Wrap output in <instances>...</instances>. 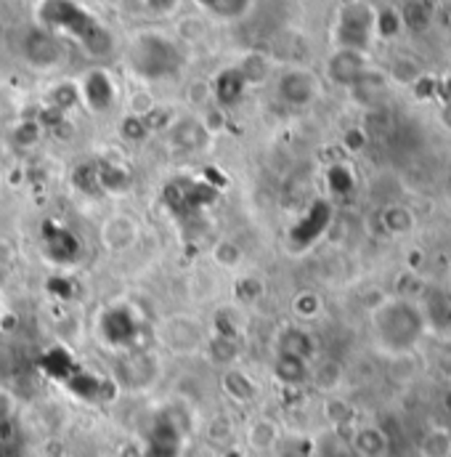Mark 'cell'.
<instances>
[{
	"mask_svg": "<svg viewBox=\"0 0 451 457\" xmlns=\"http://www.w3.org/2000/svg\"><path fill=\"white\" fill-rule=\"evenodd\" d=\"M127 62L141 78H165L178 67V51L176 43L160 32H144L133 40V48L127 51Z\"/></svg>",
	"mask_w": 451,
	"mask_h": 457,
	"instance_id": "1",
	"label": "cell"
},
{
	"mask_svg": "<svg viewBox=\"0 0 451 457\" xmlns=\"http://www.w3.org/2000/svg\"><path fill=\"white\" fill-rule=\"evenodd\" d=\"M417 314H420V312H414V309H412L409 303H404V301H390V303H385V306H380V309L374 312V322H377L380 338H382V343H385L390 351L401 353V351L412 348L414 341L420 338L422 322H420Z\"/></svg>",
	"mask_w": 451,
	"mask_h": 457,
	"instance_id": "2",
	"label": "cell"
},
{
	"mask_svg": "<svg viewBox=\"0 0 451 457\" xmlns=\"http://www.w3.org/2000/svg\"><path fill=\"white\" fill-rule=\"evenodd\" d=\"M372 32H374V11L366 3H350L340 11V48L364 51Z\"/></svg>",
	"mask_w": 451,
	"mask_h": 457,
	"instance_id": "3",
	"label": "cell"
},
{
	"mask_svg": "<svg viewBox=\"0 0 451 457\" xmlns=\"http://www.w3.org/2000/svg\"><path fill=\"white\" fill-rule=\"evenodd\" d=\"M276 94L290 107H308L319 96V80L308 70H287L279 75Z\"/></svg>",
	"mask_w": 451,
	"mask_h": 457,
	"instance_id": "4",
	"label": "cell"
},
{
	"mask_svg": "<svg viewBox=\"0 0 451 457\" xmlns=\"http://www.w3.org/2000/svg\"><path fill=\"white\" fill-rule=\"evenodd\" d=\"M157 341L173 353H192L202 343V328L186 317H173L157 328Z\"/></svg>",
	"mask_w": 451,
	"mask_h": 457,
	"instance_id": "5",
	"label": "cell"
},
{
	"mask_svg": "<svg viewBox=\"0 0 451 457\" xmlns=\"http://www.w3.org/2000/svg\"><path fill=\"white\" fill-rule=\"evenodd\" d=\"M21 48H24V59L32 67H37V70H51V67L62 64V59H64L62 43L51 32H45V29H32L24 37Z\"/></svg>",
	"mask_w": 451,
	"mask_h": 457,
	"instance_id": "6",
	"label": "cell"
},
{
	"mask_svg": "<svg viewBox=\"0 0 451 457\" xmlns=\"http://www.w3.org/2000/svg\"><path fill=\"white\" fill-rule=\"evenodd\" d=\"M369 72V62H366V54L364 51H356V48H338L330 62H327V75L340 83V86H348L353 88L364 75Z\"/></svg>",
	"mask_w": 451,
	"mask_h": 457,
	"instance_id": "7",
	"label": "cell"
},
{
	"mask_svg": "<svg viewBox=\"0 0 451 457\" xmlns=\"http://www.w3.org/2000/svg\"><path fill=\"white\" fill-rule=\"evenodd\" d=\"M168 133H170V144L176 149H181V152L205 149V144L210 138V133H208V128L202 125L200 117H181V120L170 122Z\"/></svg>",
	"mask_w": 451,
	"mask_h": 457,
	"instance_id": "8",
	"label": "cell"
},
{
	"mask_svg": "<svg viewBox=\"0 0 451 457\" xmlns=\"http://www.w3.org/2000/svg\"><path fill=\"white\" fill-rule=\"evenodd\" d=\"M83 94V102L94 110V112H104L107 107H112L114 102V80L110 72L104 70H94L83 78V86L78 88Z\"/></svg>",
	"mask_w": 451,
	"mask_h": 457,
	"instance_id": "9",
	"label": "cell"
},
{
	"mask_svg": "<svg viewBox=\"0 0 451 457\" xmlns=\"http://www.w3.org/2000/svg\"><path fill=\"white\" fill-rule=\"evenodd\" d=\"M350 453L358 457H382L388 453V447H390V439H388V434L380 428V426H372V423H366V426H356V431H353V436H350Z\"/></svg>",
	"mask_w": 451,
	"mask_h": 457,
	"instance_id": "10",
	"label": "cell"
},
{
	"mask_svg": "<svg viewBox=\"0 0 451 457\" xmlns=\"http://www.w3.org/2000/svg\"><path fill=\"white\" fill-rule=\"evenodd\" d=\"M138 237V224L127 216H112L102 227V242L112 253H125L135 245Z\"/></svg>",
	"mask_w": 451,
	"mask_h": 457,
	"instance_id": "11",
	"label": "cell"
},
{
	"mask_svg": "<svg viewBox=\"0 0 451 457\" xmlns=\"http://www.w3.org/2000/svg\"><path fill=\"white\" fill-rule=\"evenodd\" d=\"M221 386H224L226 396L234 399L236 404H252V402L258 399V386H255V380H252L244 370H239V367H228V370H226Z\"/></svg>",
	"mask_w": 451,
	"mask_h": 457,
	"instance_id": "12",
	"label": "cell"
},
{
	"mask_svg": "<svg viewBox=\"0 0 451 457\" xmlns=\"http://www.w3.org/2000/svg\"><path fill=\"white\" fill-rule=\"evenodd\" d=\"M213 99L221 104V107H231V104H236L239 99H242V94H244V88H247V83H244V78L239 75V70L236 67H228L224 70L213 83Z\"/></svg>",
	"mask_w": 451,
	"mask_h": 457,
	"instance_id": "13",
	"label": "cell"
},
{
	"mask_svg": "<svg viewBox=\"0 0 451 457\" xmlns=\"http://www.w3.org/2000/svg\"><path fill=\"white\" fill-rule=\"evenodd\" d=\"M279 439H282V431L271 418H258L247 428V445L255 453H274Z\"/></svg>",
	"mask_w": 451,
	"mask_h": 457,
	"instance_id": "14",
	"label": "cell"
},
{
	"mask_svg": "<svg viewBox=\"0 0 451 457\" xmlns=\"http://www.w3.org/2000/svg\"><path fill=\"white\" fill-rule=\"evenodd\" d=\"M274 375H276V380L284 383V386H300V383L308 380L311 370H308V361L279 353L276 361H274Z\"/></svg>",
	"mask_w": 451,
	"mask_h": 457,
	"instance_id": "15",
	"label": "cell"
},
{
	"mask_svg": "<svg viewBox=\"0 0 451 457\" xmlns=\"http://www.w3.org/2000/svg\"><path fill=\"white\" fill-rule=\"evenodd\" d=\"M236 70H239V75L244 78L247 86H255V83L268 80V75H271V59L266 54H260V51H250V54L242 56V62L236 64Z\"/></svg>",
	"mask_w": 451,
	"mask_h": 457,
	"instance_id": "16",
	"label": "cell"
},
{
	"mask_svg": "<svg viewBox=\"0 0 451 457\" xmlns=\"http://www.w3.org/2000/svg\"><path fill=\"white\" fill-rule=\"evenodd\" d=\"M279 353L308 361L311 353H314V338H311L306 330H298V328L284 330V333L279 336Z\"/></svg>",
	"mask_w": 451,
	"mask_h": 457,
	"instance_id": "17",
	"label": "cell"
},
{
	"mask_svg": "<svg viewBox=\"0 0 451 457\" xmlns=\"http://www.w3.org/2000/svg\"><path fill=\"white\" fill-rule=\"evenodd\" d=\"M176 37H178L181 43H189V46L202 43V40L208 37V21H205L200 13L181 16V19L176 21Z\"/></svg>",
	"mask_w": 451,
	"mask_h": 457,
	"instance_id": "18",
	"label": "cell"
},
{
	"mask_svg": "<svg viewBox=\"0 0 451 457\" xmlns=\"http://www.w3.org/2000/svg\"><path fill=\"white\" fill-rule=\"evenodd\" d=\"M420 457H451L449 428H430L420 439Z\"/></svg>",
	"mask_w": 451,
	"mask_h": 457,
	"instance_id": "19",
	"label": "cell"
},
{
	"mask_svg": "<svg viewBox=\"0 0 451 457\" xmlns=\"http://www.w3.org/2000/svg\"><path fill=\"white\" fill-rule=\"evenodd\" d=\"M194 3L218 19H239L252 8V0H194Z\"/></svg>",
	"mask_w": 451,
	"mask_h": 457,
	"instance_id": "20",
	"label": "cell"
},
{
	"mask_svg": "<svg viewBox=\"0 0 451 457\" xmlns=\"http://www.w3.org/2000/svg\"><path fill=\"white\" fill-rule=\"evenodd\" d=\"M433 19H436V11L428 3H422V0H412L401 11V21L409 24L412 29H425Z\"/></svg>",
	"mask_w": 451,
	"mask_h": 457,
	"instance_id": "21",
	"label": "cell"
},
{
	"mask_svg": "<svg viewBox=\"0 0 451 457\" xmlns=\"http://www.w3.org/2000/svg\"><path fill=\"white\" fill-rule=\"evenodd\" d=\"M308 378H314V383L322 388V391H332L340 386V378H342V370H340L338 361L332 359H324Z\"/></svg>",
	"mask_w": 451,
	"mask_h": 457,
	"instance_id": "22",
	"label": "cell"
},
{
	"mask_svg": "<svg viewBox=\"0 0 451 457\" xmlns=\"http://www.w3.org/2000/svg\"><path fill=\"white\" fill-rule=\"evenodd\" d=\"M401 11L396 8H382V11H374V32L380 37H393L398 29H401Z\"/></svg>",
	"mask_w": 451,
	"mask_h": 457,
	"instance_id": "23",
	"label": "cell"
},
{
	"mask_svg": "<svg viewBox=\"0 0 451 457\" xmlns=\"http://www.w3.org/2000/svg\"><path fill=\"white\" fill-rule=\"evenodd\" d=\"M390 75L401 86H414L420 80V64L414 59H409V56H398L393 62V67H390Z\"/></svg>",
	"mask_w": 451,
	"mask_h": 457,
	"instance_id": "24",
	"label": "cell"
},
{
	"mask_svg": "<svg viewBox=\"0 0 451 457\" xmlns=\"http://www.w3.org/2000/svg\"><path fill=\"white\" fill-rule=\"evenodd\" d=\"M210 353H213V361L218 364H226L231 367L239 356V345H236V338H228V336H216L213 343H210Z\"/></svg>",
	"mask_w": 451,
	"mask_h": 457,
	"instance_id": "25",
	"label": "cell"
},
{
	"mask_svg": "<svg viewBox=\"0 0 451 457\" xmlns=\"http://www.w3.org/2000/svg\"><path fill=\"white\" fill-rule=\"evenodd\" d=\"M213 261H216L221 269H236L239 261H242V250H239L234 242L221 239V242L216 245V250H213Z\"/></svg>",
	"mask_w": 451,
	"mask_h": 457,
	"instance_id": "26",
	"label": "cell"
},
{
	"mask_svg": "<svg viewBox=\"0 0 451 457\" xmlns=\"http://www.w3.org/2000/svg\"><path fill=\"white\" fill-rule=\"evenodd\" d=\"M208 439L213 445H221V447H231V439H234V426L231 420L221 415V418H213L210 426H208Z\"/></svg>",
	"mask_w": 451,
	"mask_h": 457,
	"instance_id": "27",
	"label": "cell"
},
{
	"mask_svg": "<svg viewBox=\"0 0 451 457\" xmlns=\"http://www.w3.org/2000/svg\"><path fill=\"white\" fill-rule=\"evenodd\" d=\"M385 227L390 228V231H396V234H404V231H412L414 227V219H412V213L406 211V208H388L385 211Z\"/></svg>",
	"mask_w": 451,
	"mask_h": 457,
	"instance_id": "28",
	"label": "cell"
},
{
	"mask_svg": "<svg viewBox=\"0 0 451 457\" xmlns=\"http://www.w3.org/2000/svg\"><path fill=\"white\" fill-rule=\"evenodd\" d=\"M292 312H295L300 320H314V317H319V312H322V301H319V295H314V293H300V295L295 298V303H292Z\"/></svg>",
	"mask_w": 451,
	"mask_h": 457,
	"instance_id": "29",
	"label": "cell"
},
{
	"mask_svg": "<svg viewBox=\"0 0 451 457\" xmlns=\"http://www.w3.org/2000/svg\"><path fill=\"white\" fill-rule=\"evenodd\" d=\"M78 99H80V91H78L72 83H62V86H56V88L51 91V104H53V110H59V112H64L67 107H72Z\"/></svg>",
	"mask_w": 451,
	"mask_h": 457,
	"instance_id": "30",
	"label": "cell"
},
{
	"mask_svg": "<svg viewBox=\"0 0 451 457\" xmlns=\"http://www.w3.org/2000/svg\"><path fill=\"white\" fill-rule=\"evenodd\" d=\"M186 99H189L192 107L202 110V107H208L213 102V86L208 80H194L189 86V91H186Z\"/></svg>",
	"mask_w": 451,
	"mask_h": 457,
	"instance_id": "31",
	"label": "cell"
},
{
	"mask_svg": "<svg viewBox=\"0 0 451 457\" xmlns=\"http://www.w3.org/2000/svg\"><path fill=\"white\" fill-rule=\"evenodd\" d=\"M154 107L157 104H154L149 91H135V94L127 96V114H133V117H146Z\"/></svg>",
	"mask_w": 451,
	"mask_h": 457,
	"instance_id": "32",
	"label": "cell"
},
{
	"mask_svg": "<svg viewBox=\"0 0 451 457\" xmlns=\"http://www.w3.org/2000/svg\"><path fill=\"white\" fill-rule=\"evenodd\" d=\"M327 420L340 428V426H345V423H350V418H353V412H350V407L342 402V399H327Z\"/></svg>",
	"mask_w": 451,
	"mask_h": 457,
	"instance_id": "33",
	"label": "cell"
},
{
	"mask_svg": "<svg viewBox=\"0 0 451 457\" xmlns=\"http://www.w3.org/2000/svg\"><path fill=\"white\" fill-rule=\"evenodd\" d=\"M119 130H122V136H125V138H130V141H141V138L149 133V128H146L144 117H133V114H125V120H122Z\"/></svg>",
	"mask_w": 451,
	"mask_h": 457,
	"instance_id": "34",
	"label": "cell"
},
{
	"mask_svg": "<svg viewBox=\"0 0 451 457\" xmlns=\"http://www.w3.org/2000/svg\"><path fill=\"white\" fill-rule=\"evenodd\" d=\"M16 415V396L5 388H0V426H8Z\"/></svg>",
	"mask_w": 451,
	"mask_h": 457,
	"instance_id": "35",
	"label": "cell"
},
{
	"mask_svg": "<svg viewBox=\"0 0 451 457\" xmlns=\"http://www.w3.org/2000/svg\"><path fill=\"white\" fill-rule=\"evenodd\" d=\"M37 138H40V125L37 122H24V125L16 128V141L19 144L32 146V144H37Z\"/></svg>",
	"mask_w": 451,
	"mask_h": 457,
	"instance_id": "36",
	"label": "cell"
},
{
	"mask_svg": "<svg viewBox=\"0 0 451 457\" xmlns=\"http://www.w3.org/2000/svg\"><path fill=\"white\" fill-rule=\"evenodd\" d=\"M202 125L208 128V133H210V136H213V133H218V130L226 125L224 110H210V112L202 117Z\"/></svg>",
	"mask_w": 451,
	"mask_h": 457,
	"instance_id": "37",
	"label": "cell"
},
{
	"mask_svg": "<svg viewBox=\"0 0 451 457\" xmlns=\"http://www.w3.org/2000/svg\"><path fill=\"white\" fill-rule=\"evenodd\" d=\"M144 3H146V8L154 11V13H170V11H176V5H178L181 0H144Z\"/></svg>",
	"mask_w": 451,
	"mask_h": 457,
	"instance_id": "38",
	"label": "cell"
},
{
	"mask_svg": "<svg viewBox=\"0 0 451 457\" xmlns=\"http://www.w3.org/2000/svg\"><path fill=\"white\" fill-rule=\"evenodd\" d=\"M439 117H441V122H444V128L447 130H451V99L441 107V112H439Z\"/></svg>",
	"mask_w": 451,
	"mask_h": 457,
	"instance_id": "39",
	"label": "cell"
}]
</instances>
